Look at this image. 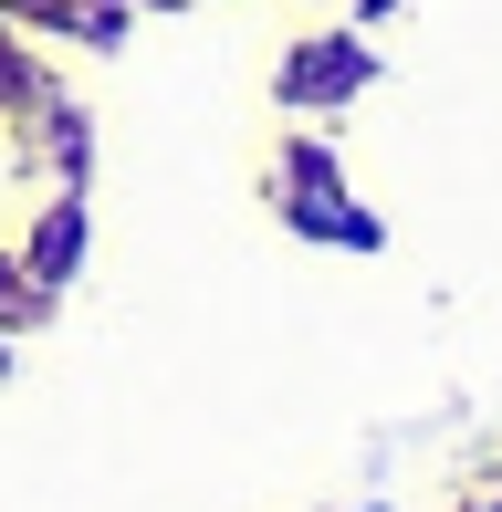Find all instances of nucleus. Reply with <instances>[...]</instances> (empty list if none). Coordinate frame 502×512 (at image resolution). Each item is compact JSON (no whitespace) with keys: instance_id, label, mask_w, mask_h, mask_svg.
Instances as JSON below:
<instances>
[{"instance_id":"nucleus-1","label":"nucleus","mask_w":502,"mask_h":512,"mask_svg":"<svg viewBox=\"0 0 502 512\" xmlns=\"http://www.w3.org/2000/svg\"><path fill=\"white\" fill-rule=\"evenodd\" d=\"M356 74H367V63H356V53H346V42H314V53H304V63H293V95H304V105H314V95H335V84H356Z\"/></svg>"},{"instance_id":"nucleus-2","label":"nucleus","mask_w":502,"mask_h":512,"mask_svg":"<svg viewBox=\"0 0 502 512\" xmlns=\"http://www.w3.org/2000/svg\"><path fill=\"white\" fill-rule=\"evenodd\" d=\"M42 272H74V209H53V220H42V251H32Z\"/></svg>"},{"instance_id":"nucleus-3","label":"nucleus","mask_w":502,"mask_h":512,"mask_svg":"<svg viewBox=\"0 0 502 512\" xmlns=\"http://www.w3.org/2000/svg\"><path fill=\"white\" fill-rule=\"evenodd\" d=\"M0 74H11V63H0Z\"/></svg>"}]
</instances>
